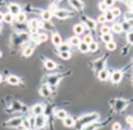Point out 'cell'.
<instances>
[{"instance_id": "1", "label": "cell", "mask_w": 133, "mask_h": 130, "mask_svg": "<svg viewBox=\"0 0 133 130\" xmlns=\"http://www.w3.org/2000/svg\"><path fill=\"white\" fill-rule=\"evenodd\" d=\"M98 119H99V114L98 113L87 114L85 116H82L80 119H78V123H79V125H87V124L94 123Z\"/></svg>"}, {"instance_id": "2", "label": "cell", "mask_w": 133, "mask_h": 130, "mask_svg": "<svg viewBox=\"0 0 133 130\" xmlns=\"http://www.w3.org/2000/svg\"><path fill=\"white\" fill-rule=\"evenodd\" d=\"M46 124V117L44 115H37V117L35 118V126L37 128H42L44 127Z\"/></svg>"}, {"instance_id": "3", "label": "cell", "mask_w": 133, "mask_h": 130, "mask_svg": "<svg viewBox=\"0 0 133 130\" xmlns=\"http://www.w3.org/2000/svg\"><path fill=\"white\" fill-rule=\"evenodd\" d=\"M22 118L21 117H14V118H12V119H10L8 122H7V125L9 126V127H18L19 125H21L22 124Z\"/></svg>"}, {"instance_id": "4", "label": "cell", "mask_w": 133, "mask_h": 130, "mask_svg": "<svg viewBox=\"0 0 133 130\" xmlns=\"http://www.w3.org/2000/svg\"><path fill=\"white\" fill-rule=\"evenodd\" d=\"M54 15L56 17H58V18H63L64 19V18H67L70 15H72V13L68 12L66 10H57V11L54 12Z\"/></svg>"}, {"instance_id": "5", "label": "cell", "mask_w": 133, "mask_h": 130, "mask_svg": "<svg viewBox=\"0 0 133 130\" xmlns=\"http://www.w3.org/2000/svg\"><path fill=\"white\" fill-rule=\"evenodd\" d=\"M8 8H9V12H10L11 14H13V15H16L17 13L20 12V7H19L17 4H14V3H11V4L8 6Z\"/></svg>"}, {"instance_id": "6", "label": "cell", "mask_w": 133, "mask_h": 130, "mask_svg": "<svg viewBox=\"0 0 133 130\" xmlns=\"http://www.w3.org/2000/svg\"><path fill=\"white\" fill-rule=\"evenodd\" d=\"M122 76H123V73L121 72V71H115L113 74H112V77H111V80L113 81V82H120V80L122 79Z\"/></svg>"}, {"instance_id": "7", "label": "cell", "mask_w": 133, "mask_h": 130, "mask_svg": "<svg viewBox=\"0 0 133 130\" xmlns=\"http://www.w3.org/2000/svg\"><path fill=\"white\" fill-rule=\"evenodd\" d=\"M32 111H33V114H35V115H41L44 112V106L41 105V104H37L33 107Z\"/></svg>"}, {"instance_id": "8", "label": "cell", "mask_w": 133, "mask_h": 130, "mask_svg": "<svg viewBox=\"0 0 133 130\" xmlns=\"http://www.w3.org/2000/svg\"><path fill=\"white\" fill-rule=\"evenodd\" d=\"M52 42H53V44L55 46H59L60 44H62V39H61L60 35L57 34V32L53 34V36H52Z\"/></svg>"}, {"instance_id": "9", "label": "cell", "mask_w": 133, "mask_h": 130, "mask_svg": "<svg viewBox=\"0 0 133 130\" xmlns=\"http://www.w3.org/2000/svg\"><path fill=\"white\" fill-rule=\"evenodd\" d=\"M126 105H127V102H125L123 100H117L115 108H116V110H118V111H121V110H123L126 107Z\"/></svg>"}, {"instance_id": "10", "label": "cell", "mask_w": 133, "mask_h": 130, "mask_svg": "<svg viewBox=\"0 0 133 130\" xmlns=\"http://www.w3.org/2000/svg\"><path fill=\"white\" fill-rule=\"evenodd\" d=\"M83 31H84V26H83L82 23H77V25H75L74 28H73V32H75L77 36L83 34Z\"/></svg>"}, {"instance_id": "11", "label": "cell", "mask_w": 133, "mask_h": 130, "mask_svg": "<svg viewBox=\"0 0 133 130\" xmlns=\"http://www.w3.org/2000/svg\"><path fill=\"white\" fill-rule=\"evenodd\" d=\"M84 20H85V25H86V27H87L88 29L95 30V29L97 28V25H96V21H95V20H93V19H90V18H85Z\"/></svg>"}, {"instance_id": "12", "label": "cell", "mask_w": 133, "mask_h": 130, "mask_svg": "<svg viewBox=\"0 0 133 130\" xmlns=\"http://www.w3.org/2000/svg\"><path fill=\"white\" fill-rule=\"evenodd\" d=\"M70 4H71L75 9H77V10L81 9L83 7V4L79 0H70Z\"/></svg>"}, {"instance_id": "13", "label": "cell", "mask_w": 133, "mask_h": 130, "mask_svg": "<svg viewBox=\"0 0 133 130\" xmlns=\"http://www.w3.org/2000/svg\"><path fill=\"white\" fill-rule=\"evenodd\" d=\"M63 120H64V121H63L64 125L67 126V127H71V126H73V125L75 124V122H74L73 118H71V117H68V116H67L66 118H64Z\"/></svg>"}, {"instance_id": "14", "label": "cell", "mask_w": 133, "mask_h": 130, "mask_svg": "<svg viewBox=\"0 0 133 130\" xmlns=\"http://www.w3.org/2000/svg\"><path fill=\"white\" fill-rule=\"evenodd\" d=\"M81 41H80V39L77 37V36H74V37H71L70 39H69V43L72 45V46H78L79 45V43H80Z\"/></svg>"}, {"instance_id": "15", "label": "cell", "mask_w": 133, "mask_h": 130, "mask_svg": "<svg viewBox=\"0 0 133 130\" xmlns=\"http://www.w3.org/2000/svg\"><path fill=\"white\" fill-rule=\"evenodd\" d=\"M7 81L10 83V84H13V85H16L19 83V78L17 77V76H14V75H10V76H8V78H7Z\"/></svg>"}, {"instance_id": "16", "label": "cell", "mask_w": 133, "mask_h": 130, "mask_svg": "<svg viewBox=\"0 0 133 130\" xmlns=\"http://www.w3.org/2000/svg\"><path fill=\"white\" fill-rule=\"evenodd\" d=\"M42 18L44 19V20H46V21H49L51 19V17H52V12H51L50 10H45V11H43L42 12Z\"/></svg>"}, {"instance_id": "17", "label": "cell", "mask_w": 133, "mask_h": 130, "mask_svg": "<svg viewBox=\"0 0 133 130\" xmlns=\"http://www.w3.org/2000/svg\"><path fill=\"white\" fill-rule=\"evenodd\" d=\"M15 18H16L17 22H19V23H22V22H24V21H26V19H27V15H26V13L19 12V13H17V14H16Z\"/></svg>"}, {"instance_id": "18", "label": "cell", "mask_w": 133, "mask_h": 130, "mask_svg": "<svg viewBox=\"0 0 133 130\" xmlns=\"http://www.w3.org/2000/svg\"><path fill=\"white\" fill-rule=\"evenodd\" d=\"M45 66H46V68L47 69H49V70H53V69H55L56 68V63L54 62V61H52V60H46L45 61Z\"/></svg>"}, {"instance_id": "19", "label": "cell", "mask_w": 133, "mask_h": 130, "mask_svg": "<svg viewBox=\"0 0 133 130\" xmlns=\"http://www.w3.org/2000/svg\"><path fill=\"white\" fill-rule=\"evenodd\" d=\"M40 93H41V95H42L43 97H48V96L50 95L51 91L49 90V87H48L47 85H43L42 88H41V91H40Z\"/></svg>"}, {"instance_id": "20", "label": "cell", "mask_w": 133, "mask_h": 130, "mask_svg": "<svg viewBox=\"0 0 133 130\" xmlns=\"http://www.w3.org/2000/svg\"><path fill=\"white\" fill-rule=\"evenodd\" d=\"M108 76H109V72H108V70H106V69L101 70L100 73H99V78H100L101 80H106V79L108 78Z\"/></svg>"}, {"instance_id": "21", "label": "cell", "mask_w": 133, "mask_h": 130, "mask_svg": "<svg viewBox=\"0 0 133 130\" xmlns=\"http://www.w3.org/2000/svg\"><path fill=\"white\" fill-rule=\"evenodd\" d=\"M3 20L5 21V22H7V23H10V22H12V20H13V14H11L10 12H7V13H5L4 16H3Z\"/></svg>"}, {"instance_id": "22", "label": "cell", "mask_w": 133, "mask_h": 130, "mask_svg": "<svg viewBox=\"0 0 133 130\" xmlns=\"http://www.w3.org/2000/svg\"><path fill=\"white\" fill-rule=\"evenodd\" d=\"M78 48H79V51L82 52V53H85L88 51V45L84 42H80L79 45H78Z\"/></svg>"}, {"instance_id": "23", "label": "cell", "mask_w": 133, "mask_h": 130, "mask_svg": "<svg viewBox=\"0 0 133 130\" xmlns=\"http://www.w3.org/2000/svg\"><path fill=\"white\" fill-rule=\"evenodd\" d=\"M102 39H103V41L106 42V43H109V42L113 41V37H112L111 34H103Z\"/></svg>"}, {"instance_id": "24", "label": "cell", "mask_w": 133, "mask_h": 130, "mask_svg": "<svg viewBox=\"0 0 133 130\" xmlns=\"http://www.w3.org/2000/svg\"><path fill=\"white\" fill-rule=\"evenodd\" d=\"M59 56H60V58H62L64 60H68L71 57V54H70L69 51H64V52H60Z\"/></svg>"}, {"instance_id": "25", "label": "cell", "mask_w": 133, "mask_h": 130, "mask_svg": "<svg viewBox=\"0 0 133 130\" xmlns=\"http://www.w3.org/2000/svg\"><path fill=\"white\" fill-rule=\"evenodd\" d=\"M99 48V45H98V43L97 42H92L90 44H88V51H93V52H95V51H97Z\"/></svg>"}, {"instance_id": "26", "label": "cell", "mask_w": 133, "mask_h": 130, "mask_svg": "<svg viewBox=\"0 0 133 130\" xmlns=\"http://www.w3.org/2000/svg\"><path fill=\"white\" fill-rule=\"evenodd\" d=\"M33 52H34V49L32 47H27V48L23 50L22 54H23L24 57H29V56H31L33 54Z\"/></svg>"}, {"instance_id": "27", "label": "cell", "mask_w": 133, "mask_h": 130, "mask_svg": "<svg viewBox=\"0 0 133 130\" xmlns=\"http://www.w3.org/2000/svg\"><path fill=\"white\" fill-rule=\"evenodd\" d=\"M56 116H57V118L63 120L64 118H66L67 117V113H66V111H64V110H59V111H57Z\"/></svg>"}, {"instance_id": "28", "label": "cell", "mask_w": 133, "mask_h": 130, "mask_svg": "<svg viewBox=\"0 0 133 130\" xmlns=\"http://www.w3.org/2000/svg\"><path fill=\"white\" fill-rule=\"evenodd\" d=\"M112 31L114 32H117V34H120V32H122V27H121V25L120 23H115L113 27H112Z\"/></svg>"}, {"instance_id": "29", "label": "cell", "mask_w": 133, "mask_h": 130, "mask_svg": "<svg viewBox=\"0 0 133 130\" xmlns=\"http://www.w3.org/2000/svg\"><path fill=\"white\" fill-rule=\"evenodd\" d=\"M69 49H70V45H68V44H60V45L58 46V50H59L60 52L69 51Z\"/></svg>"}, {"instance_id": "30", "label": "cell", "mask_w": 133, "mask_h": 130, "mask_svg": "<svg viewBox=\"0 0 133 130\" xmlns=\"http://www.w3.org/2000/svg\"><path fill=\"white\" fill-rule=\"evenodd\" d=\"M116 43L115 42H113V41H111V42H109V43H107V45H106V48L108 49V50H110V51H114L115 49H116Z\"/></svg>"}, {"instance_id": "31", "label": "cell", "mask_w": 133, "mask_h": 130, "mask_svg": "<svg viewBox=\"0 0 133 130\" xmlns=\"http://www.w3.org/2000/svg\"><path fill=\"white\" fill-rule=\"evenodd\" d=\"M38 22H39V20L37 18H32L29 22V28L30 29L31 28H38Z\"/></svg>"}, {"instance_id": "32", "label": "cell", "mask_w": 133, "mask_h": 130, "mask_svg": "<svg viewBox=\"0 0 133 130\" xmlns=\"http://www.w3.org/2000/svg\"><path fill=\"white\" fill-rule=\"evenodd\" d=\"M105 17H106V20H108V21H112V20H114V16L113 14L111 13V10H107L106 11V13H105Z\"/></svg>"}, {"instance_id": "33", "label": "cell", "mask_w": 133, "mask_h": 130, "mask_svg": "<svg viewBox=\"0 0 133 130\" xmlns=\"http://www.w3.org/2000/svg\"><path fill=\"white\" fill-rule=\"evenodd\" d=\"M38 40H39L40 42H45V41L48 40V35H47V34H40V35L38 36Z\"/></svg>"}, {"instance_id": "34", "label": "cell", "mask_w": 133, "mask_h": 130, "mask_svg": "<svg viewBox=\"0 0 133 130\" xmlns=\"http://www.w3.org/2000/svg\"><path fill=\"white\" fill-rule=\"evenodd\" d=\"M111 13L113 14L114 17H116V16H119L120 14H121V10H120V8L115 7V8H113V9L111 10Z\"/></svg>"}, {"instance_id": "35", "label": "cell", "mask_w": 133, "mask_h": 130, "mask_svg": "<svg viewBox=\"0 0 133 130\" xmlns=\"http://www.w3.org/2000/svg\"><path fill=\"white\" fill-rule=\"evenodd\" d=\"M82 42L86 43L87 45H88V44H90V43L93 42V37H92L90 35H86V36H84V39H83Z\"/></svg>"}, {"instance_id": "36", "label": "cell", "mask_w": 133, "mask_h": 130, "mask_svg": "<svg viewBox=\"0 0 133 130\" xmlns=\"http://www.w3.org/2000/svg\"><path fill=\"white\" fill-rule=\"evenodd\" d=\"M110 31H111V28L108 26H103L101 28V32L103 34H110Z\"/></svg>"}, {"instance_id": "37", "label": "cell", "mask_w": 133, "mask_h": 130, "mask_svg": "<svg viewBox=\"0 0 133 130\" xmlns=\"http://www.w3.org/2000/svg\"><path fill=\"white\" fill-rule=\"evenodd\" d=\"M58 77L57 76H52L50 77V79H49V82H50L51 84H53V85H55V84H57V82H58Z\"/></svg>"}, {"instance_id": "38", "label": "cell", "mask_w": 133, "mask_h": 130, "mask_svg": "<svg viewBox=\"0 0 133 130\" xmlns=\"http://www.w3.org/2000/svg\"><path fill=\"white\" fill-rule=\"evenodd\" d=\"M99 6H100V9H101V10H102V11H104V12H106L107 10H109V9H108L109 7H108V6H107V5H106V4L104 3V2L100 3V5H99Z\"/></svg>"}, {"instance_id": "39", "label": "cell", "mask_w": 133, "mask_h": 130, "mask_svg": "<svg viewBox=\"0 0 133 130\" xmlns=\"http://www.w3.org/2000/svg\"><path fill=\"white\" fill-rule=\"evenodd\" d=\"M104 3H105L108 7H110V6H112V5L115 3V0H104Z\"/></svg>"}, {"instance_id": "40", "label": "cell", "mask_w": 133, "mask_h": 130, "mask_svg": "<svg viewBox=\"0 0 133 130\" xmlns=\"http://www.w3.org/2000/svg\"><path fill=\"white\" fill-rule=\"evenodd\" d=\"M112 129L113 130H121V124L120 123H114L113 126H112Z\"/></svg>"}, {"instance_id": "41", "label": "cell", "mask_w": 133, "mask_h": 130, "mask_svg": "<svg viewBox=\"0 0 133 130\" xmlns=\"http://www.w3.org/2000/svg\"><path fill=\"white\" fill-rule=\"evenodd\" d=\"M98 21H99V22H102V23H104L105 21H107V20H106V17H105V14H101V15L98 17Z\"/></svg>"}, {"instance_id": "42", "label": "cell", "mask_w": 133, "mask_h": 130, "mask_svg": "<svg viewBox=\"0 0 133 130\" xmlns=\"http://www.w3.org/2000/svg\"><path fill=\"white\" fill-rule=\"evenodd\" d=\"M126 121H127V124H129L131 127H132V125H133V118H132V116H128L127 118H126Z\"/></svg>"}, {"instance_id": "43", "label": "cell", "mask_w": 133, "mask_h": 130, "mask_svg": "<svg viewBox=\"0 0 133 130\" xmlns=\"http://www.w3.org/2000/svg\"><path fill=\"white\" fill-rule=\"evenodd\" d=\"M44 28L45 29H48V30H52L53 29V26H52V23L46 22V23H44Z\"/></svg>"}, {"instance_id": "44", "label": "cell", "mask_w": 133, "mask_h": 130, "mask_svg": "<svg viewBox=\"0 0 133 130\" xmlns=\"http://www.w3.org/2000/svg\"><path fill=\"white\" fill-rule=\"evenodd\" d=\"M30 30H31V32H32V34H37L39 29H38V28H31Z\"/></svg>"}, {"instance_id": "45", "label": "cell", "mask_w": 133, "mask_h": 130, "mask_svg": "<svg viewBox=\"0 0 133 130\" xmlns=\"http://www.w3.org/2000/svg\"><path fill=\"white\" fill-rule=\"evenodd\" d=\"M42 28H44V22L39 21L38 22V29H42Z\"/></svg>"}, {"instance_id": "46", "label": "cell", "mask_w": 133, "mask_h": 130, "mask_svg": "<svg viewBox=\"0 0 133 130\" xmlns=\"http://www.w3.org/2000/svg\"><path fill=\"white\" fill-rule=\"evenodd\" d=\"M22 124H24V126H26L27 128H29V127H31V125H30V123H29V121H22Z\"/></svg>"}, {"instance_id": "47", "label": "cell", "mask_w": 133, "mask_h": 130, "mask_svg": "<svg viewBox=\"0 0 133 130\" xmlns=\"http://www.w3.org/2000/svg\"><path fill=\"white\" fill-rule=\"evenodd\" d=\"M29 123H30L31 126H34L35 125V118H31L30 121H29Z\"/></svg>"}, {"instance_id": "48", "label": "cell", "mask_w": 133, "mask_h": 130, "mask_svg": "<svg viewBox=\"0 0 133 130\" xmlns=\"http://www.w3.org/2000/svg\"><path fill=\"white\" fill-rule=\"evenodd\" d=\"M126 4L131 8V7H132V0H127V1H126Z\"/></svg>"}, {"instance_id": "49", "label": "cell", "mask_w": 133, "mask_h": 130, "mask_svg": "<svg viewBox=\"0 0 133 130\" xmlns=\"http://www.w3.org/2000/svg\"><path fill=\"white\" fill-rule=\"evenodd\" d=\"M3 16H4V14H3L2 12H0V21H2V20H3Z\"/></svg>"}, {"instance_id": "50", "label": "cell", "mask_w": 133, "mask_h": 130, "mask_svg": "<svg viewBox=\"0 0 133 130\" xmlns=\"http://www.w3.org/2000/svg\"><path fill=\"white\" fill-rule=\"evenodd\" d=\"M2 81V76H1V74H0V82Z\"/></svg>"}, {"instance_id": "51", "label": "cell", "mask_w": 133, "mask_h": 130, "mask_svg": "<svg viewBox=\"0 0 133 130\" xmlns=\"http://www.w3.org/2000/svg\"><path fill=\"white\" fill-rule=\"evenodd\" d=\"M1 56H2V53H1V51H0V57H1Z\"/></svg>"}, {"instance_id": "52", "label": "cell", "mask_w": 133, "mask_h": 130, "mask_svg": "<svg viewBox=\"0 0 133 130\" xmlns=\"http://www.w3.org/2000/svg\"><path fill=\"white\" fill-rule=\"evenodd\" d=\"M24 130H30V129H28V128H27V129H24Z\"/></svg>"}, {"instance_id": "53", "label": "cell", "mask_w": 133, "mask_h": 130, "mask_svg": "<svg viewBox=\"0 0 133 130\" xmlns=\"http://www.w3.org/2000/svg\"><path fill=\"white\" fill-rule=\"evenodd\" d=\"M58 1H61V0H58Z\"/></svg>"}]
</instances>
